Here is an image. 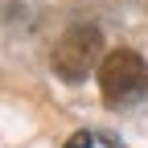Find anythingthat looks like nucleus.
Returning <instances> with one entry per match:
<instances>
[{"instance_id": "obj_3", "label": "nucleus", "mask_w": 148, "mask_h": 148, "mask_svg": "<svg viewBox=\"0 0 148 148\" xmlns=\"http://www.w3.org/2000/svg\"><path fill=\"white\" fill-rule=\"evenodd\" d=\"M90 144H95V140H90L86 132H78V136H70V140H66V148H90Z\"/></svg>"}, {"instance_id": "obj_2", "label": "nucleus", "mask_w": 148, "mask_h": 148, "mask_svg": "<svg viewBox=\"0 0 148 148\" xmlns=\"http://www.w3.org/2000/svg\"><path fill=\"white\" fill-rule=\"evenodd\" d=\"M103 58V33L95 25H70L53 45V74L66 82H82Z\"/></svg>"}, {"instance_id": "obj_1", "label": "nucleus", "mask_w": 148, "mask_h": 148, "mask_svg": "<svg viewBox=\"0 0 148 148\" xmlns=\"http://www.w3.org/2000/svg\"><path fill=\"white\" fill-rule=\"evenodd\" d=\"M99 90L107 107H127L148 90V62L136 49H111L99 66Z\"/></svg>"}]
</instances>
